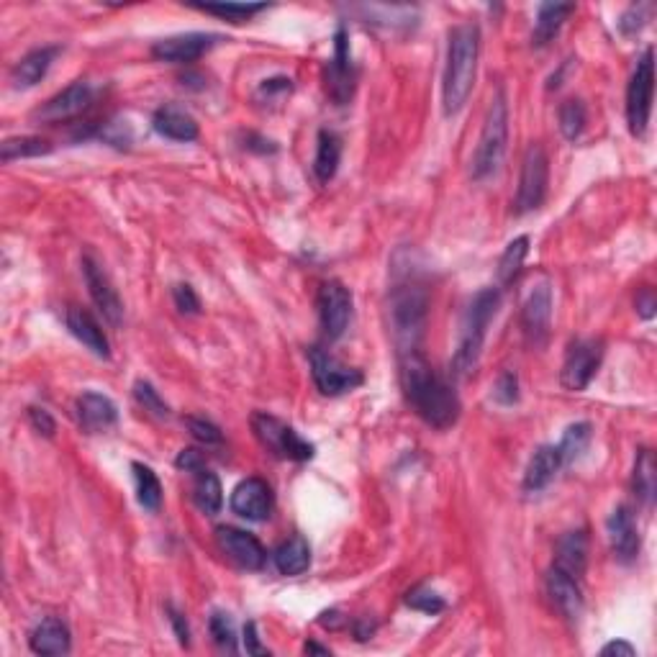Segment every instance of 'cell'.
Wrapping results in <instances>:
<instances>
[{
  "instance_id": "cell-1",
  "label": "cell",
  "mask_w": 657,
  "mask_h": 657,
  "mask_svg": "<svg viewBox=\"0 0 657 657\" xmlns=\"http://www.w3.org/2000/svg\"><path fill=\"white\" fill-rule=\"evenodd\" d=\"M401 383L416 414L434 429H450L460 419V398L421 352L401 357Z\"/></svg>"
},
{
  "instance_id": "cell-2",
  "label": "cell",
  "mask_w": 657,
  "mask_h": 657,
  "mask_svg": "<svg viewBox=\"0 0 657 657\" xmlns=\"http://www.w3.org/2000/svg\"><path fill=\"white\" fill-rule=\"evenodd\" d=\"M480 54V29L475 24H460L450 31L447 44V65L442 77V103L447 116H455L465 103L475 85Z\"/></svg>"
},
{
  "instance_id": "cell-3",
  "label": "cell",
  "mask_w": 657,
  "mask_h": 657,
  "mask_svg": "<svg viewBox=\"0 0 657 657\" xmlns=\"http://www.w3.org/2000/svg\"><path fill=\"white\" fill-rule=\"evenodd\" d=\"M498 306H501V291H498V288H483V291L470 301L460 326L455 357H452V375H455V378H470V375L475 373L480 352H483V342H486L488 326H491Z\"/></svg>"
},
{
  "instance_id": "cell-4",
  "label": "cell",
  "mask_w": 657,
  "mask_h": 657,
  "mask_svg": "<svg viewBox=\"0 0 657 657\" xmlns=\"http://www.w3.org/2000/svg\"><path fill=\"white\" fill-rule=\"evenodd\" d=\"M427 311L429 293L419 283H401L393 288L388 314H391L393 342L401 357L419 352L424 329H427Z\"/></svg>"
},
{
  "instance_id": "cell-5",
  "label": "cell",
  "mask_w": 657,
  "mask_h": 657,
  "mask_svg": "<svg viewBox=\"0 0 657 657\" xmlns=\"http://www.w3.org/2000/svg\"><path fill=\"white\" fill-rule=\"evenodd\" d=\"M506 144H509V103H506L504 90H498L493 95L491 106H488L478 149H475L473 165H470L473 180L491 178L493 172L501 167V162H504Z\"/></svg>"
},
{
  "instance_id": "cell-6",
  "label": "cell",
  "mask_w": 657,
  "mask_h": 657,
  "mask_svg": "<svg viewBox=\"0 0 657 657\" xmlns=\"http://www.w3.org/2000/svg\"><path fill=\"white\" fill-rule=\"evenodd\" d=\"M252 429H255V437L260 439L262 447L267 452H273L275 457L296 462H306L314 457V444L306 442L291 424L280 421L278 416L257 411L252 416Z\"/></svg>"
},
{
  "instance_id": "cell-7",
  "label": "cell",
  "mask_w": 657,
  "mask_h": 657,
  "mask_svg": "<svg viewBox=\"0 0 657 657\" xmlns=\"http://www.w3.org/2000/svg\"><path fill=\"white\" fill-rule=\"evenodd\" d=\"M652 93H655V52L645 49L627 88V124L634 137H642L650 124Z\"/></svg>"
},
{
  "instance_id": "cell-8",
  "label": "cell",
  "mask_w": 657,
  "mask_h": 657,
  "mask_svg": "<svg viewBox=\"0 0 657 657\" xmlns=\"http://www.w3.org/2000/svg\"><path fill=\"white\" fill-rule=\"evenodd\" d=\"M547 180H550V160L547 152L539 144H532L521 162L519 190H516V211L529 214L534 208L542 206L547 196Z\"/></svg>"
},
{
  "instance_id": "cell-9",
  "label": "cell",
  "mask_w": 657,
  "mask_h": 657,
  "mask_svg": "<svg viewBox=\"0 0 657 657\" xmlns=\"http://www.w3.org/2000/svg\"><path fill=\"white\" fill-rule=\"evenodd\" d=\"M308 360H311V375H314V383L324 396H342L347 391H355L362 385V373L357 367L344 365L337 357L329 355L321 347L308 350Z\"/></svg>"
},
{
  "instance_id": "cell-10",
  "label": "cell",
  "mask_w": 657,
  "mask_h": 657,
  "mask_svg": "<svg viewBox=\"0 0 657 657\" xmlns=\"http://www.w3.org/2000/svg\"><path fill=\"white\" fill-rule=\"evenodd\" d=\"M604 360V342L601 339H575L568 347L560 380L568 391H583L596 375Z\"/></svg>"
},
{
  "instance_id": "cell-11",
  "label": "cell",
  "mask_w": 657,
  "mask_h": 657,
  "mask_svg": "<svg viewBox=\"0 0 657 657\" xmlns=\"http://www.w3.org/2000/svg\"><path fill=\"white\" fill-rule=\"evenodd\" d=\"M316 306H319V321L326 339L337 342L352 321V293L339 280H329L319 288Z\"/></svg>"
},
{
  "instance_id": "cell-12",
  "label": "cell",
  "mask_w": 657,
  "mask_h": 657,
  "mask_svg": "<svg viewBox=\"0 0 657 657\" xmlns=\"http://www.w3.org/2000/svg\"><path fill=\"white\" fill-rule=\"evenodd\" d=\"M326 88L329 95L337 106L352 98V90H355V67H352V54H350V36L347 29L339 26L337 34H334V57L326 67Z\"/></svg>"
},
{
  "instance_id": "cell-13",
  "label": "cell",
  "mask_w": 657,
  "mask_h": 657,
  "mask_svg": "<svg viewBox=\"0 0 657 657\" xmlns=\"http://www.w3.org/2000/svg\"><path fill=\"white\" fill-rule=\"evenodd\" d=\"M521 326H524V337L529 344L542 347L550 337L552 326V288L550 283H537L529 291L524 308H521Z\"/></svg>"
},
{
  "instance_id": "cell-14",
  "label": "cell",
  "mask_w": 657,
  "mask_h": 657,
  "mask_svg": "<svg viewBox=\"0 0 657 657\" xmlns=\"http://www.w3.org/2000/svg\"><path fill=\"white\" fill-rule=\"evenodd\" d=\"M83 275L85 283H88L90 298H93V303L103 314V319L111 326H119L121 319H124V303H121L119 291L113 288L106 270L93 257H83Z\"/></svg>"
},
{
  "instance_id": "cell-15",
  "label": "cell",
  "mask_w": 657,
  "mask_h": 657,
  "mask_svg": "<svg viewBox=\"0 0 657 657\" xmlns=\"http://www.w3.org/2000/svg\"><path fill=\"white\" fill-rule=\"evenodd\" d=\"M221 36L216 34H201V31H190V34L167 36L152 47V57L160 62H196L201 60L208 49H214Z\"/></svg>"
},
{
  "instance_id": "cell-16",
  "label": "cell",
  "mask_w": 657,
  "mask_h": 657,
  "mask_svg": "<svg viewBox=\"0 0 657 657\" xmlns=\"http://www.w3.org/2000/svg\"><path fill=\"white\" fill-rule=\"evenodd\" d=\"M216 542H219L221 552H224L229 560H234L239 568L260 570L262 565H265L267 552L255 534H249L237 527H219L216 529Z\"/></svg>"
},
{
  "instance_id": "cell-17",
  "label": "cell",
  "mask_w": 657,
  "mask_h": 657,
  "mask_svg": "<svg viewBox=\"0 0 657 657\" xmlns=\"http://www.w3.org/2000/svg\"><path fill=\"white\" fill-rule=\"evenodd\" d=\"M90 103H93V88L88 83H72L70 88L49 98L36 111V119L44 121V124H65V121L77 119L80 113L88 111Z\"/></svg>"
},
{
  "instance_id": "cell-18",
  "label": "cell",
  "mask_w": 657,
  "mask_h": 657,
  "mask_svg": "<svg viewBox=\"0 0 657 657\" xmlns=\"http://www.w3.org/2000/svg\"><path fill=\"white\" fill-rule=\"evenodd\" d=\"M231 511L247 521H265L273 511V491L262 478L242 480L231 493Z\"/></svg>"
},
{
  "instance_id": "cell-19",
  "label": "cell",
  "mask_w": 657,
  "mask_h": 657,
  "mask_svg": "<svg viewBox=\"0 0 657 657\" xmlns=\"http://www.w3.org/2000/svg\"><path fill=\"white\" fill-rule=\"evenodd\" d=\"M606 532H609L611 550L622 563H629V560L640 555V532H637L634 516L627 506H616L611 511L609 521H606Z\"/></svg>"
},
{
  "instance_id": "cell-20",
  "label": "cell",
  "mask_w": 657,
  "mask_h": 657,
  "mask_svg": "<svg viewBox=\"0 0 657 657\" xmlns=\"http://www.w3.org/2000/svg\"><path fill=\"white\" fill-rule=\"evenodd\" d=\"M547 593H550V601L555 604V609L570 619V622H578L583 614V593L578 586V578L563 573V570L552 568L547 573Z\"/></svg>"
},
{
  "instance_id": "cell-21",
  "label": "cell",
  "mask_w": 657,
  "mask_h": 657,
  "mask_svg": "<svg viewBox=\"0 0 657 657\" xmlns=\"http://www.w3.org/2000/svg\"><path fill=\"white\" fill-rule=\"evenodd\" d=\"M77 419H80V427L90 434L106 432L116 424L119 419V411H116V403L111 401L103 393L88 391L77 398Z\"/></svg>"
},
{
  "instance_id": "cell-22",
  "label": "cell",
  "mask_w": 657,
  "mask_h": 657,
  "mask_svg": "<svg viewBox=\"0 0 657 657\" xmlns=\"http://www.w3.org/2000/svg\"><path fill=\"white\" fill-rule=\"evenodd\" d=\"M67 329H70L72 337L80 339L95 357H103V360L111 357V344H108L106 332H103L101 324H98V321L93 319V314H88L85 308H67Z\"/></svg>"
},
{
  "instance_id": "cell-23",
  "label": "cell",
  "mask_w": 657,
  "mask_h": 657,
  "mask_svg": "<svg viewBox=\"0 0 657 657\" xmlns=\"http://www.w3.org/2000/svg\"><path fill=\"white\" fill-rule=\"evenodd\" d=\"M29 647L36 652V655H44V657L67 655L72 647L70 629H67V624L62 622V619H57V616L42 619V622L31 629Z\"/></svg>"
},
{
  "instance_id": "cell-24",
  "label": "cell",
  "mask_w": 657,
  "mask_h": 657,
  "mask_svg": "<svg viewBox=\"0 0 657 657\" xmlns=\"http://www.w3.org/2000/svg\"><path fill=\"white\" fill-rule=\"evenodd\" d=\"M588 565V534L583 529L563 534L557 539L555 547V565L552 568L563 570V573L573 575L581 581Z\"/></svg>"
},
{
  "instance_id": "cell-25",
  "label": "cell",
  "mask_w": 657,
  "mask_h": 657,
  "mask_svg": "<svg viewBox=\"0 0 657 657\" xmlns=\"http://www.w3.org/2000/svg\"><path fill=\"white\" fill-rule=\"evenodd\" d=\"M60 52L62 47H42L29 52L26 57H21L11 72L13 88L26 90V88H34L36 83H42L44 77H47L49 67L54 65V60H57V54Z\"/></svg>"
},
{
  "instance_id": "cell-26",
  "label": "cell",
  "mask_w": 657,
  "mask_h": 657,
  "mask_svg": "<svg viewBox=\"0 0 657 657\" xmlns=\"http://www.w3.org/2000/svg\"><path fill=\"white\" fill-rule=\"evenodd\" d=\"M152 126L160 137L172 139V142H193V139H198L196 119L190 113H185L183 108H160V111L154 113Z\"/></svg>"
},
{
  "instance_id": "cell-27",
  "label": "cell",
  "mask_w": 657,
  "mask_h": 657,
  "mask_svg": "<svg viewBox=\"0 0 657 657\" xmlns=\"http://www.w3.org/2000/svg\"><path fill=\"white\" fill-rule=\"evenodd\" d=\"M560 468H563V460L557 455V447H552V444H542L527 465V473H524V491L537 493L542 491V488H547Z\"/></svg>"
},
{
  "instance_id": "cell-28",
  "label": "cell",
  "mask_w": 657,
  "mask_h": 657,
  "mask_svg": "<svg viewBox=\"0 0 657 657\" xmlns=\"http://www.w3.org/2000/svg\"><path fill=\"white\" fill-rule=\"evenodd\" d=\"M575 11L573 3H542L537 11V24H534L532 44L534 47H545L560 34L563 24L568 21L570 13Z\"/></svg>"
},
{
  "instance_id": "cell-29",
  "label": "cell",
  "mask_w": 657,
  "mask_h": 657,
  "mask_svg": "<svg viewBox=\"0 0 657 657\" xmlns=\"http://www.w3.org/2000/svg\"><path fill=\"white\" fill-rule=\"evenodd\" d=\"M273 560L280 575L296 578V575L306 573L308 565H311V547H308V542L303 537H291L275 550Z\"/></svg>"
},
{
  "instance_id": "cell-30",
  "label": "cell",
  "mask_w": 657,
  "mask_h": 657,
  "mask_svg": "<svg viewBox=\"0 0 657 657\" xmlns=\"http://www.w3.org/2000/svg\"><path fill=\"white\" fill-rule=\"evenodd\" d=\"M339 162H342V139L334 131L324 129L319 134V144H316V160H314V172L321 183H329V180L337 175Z\"/></svg>"
},
{
  "instance_id": "cell-31",
  "label": "cell",
  "mask_w": 657,
  "mask_h": 657,
  "mask_svg": "<svg viewBox=\"0 0 657 657\" xmlns=\"http://www.w3.org/2000/svg\"><path fill=\"white\" fill-rule=\"evenodd\" d=\"M193 475H196V480H193V501H196V506L208 516L219 514L221 506H224V488H221L219 478L208 468H201Z\"/></svg>"
},
{
  "instance_id": "cell-32",
  "label": "cell",
  "mask_w": 657,
  "mask_h": 657,
  "mask_svg": "<svg viewBox=\"0 0 657 657\" xmlns=\"http://www.w3.org/2000/svg\"><path fill=\"white\" fill-rule=\"evenodd\" d=\"M632 486L642 504L650 506L652 498H655V488H657V465H655V455H652L650 450H640V455H637V462H634Z\"/></svg>"
},
{
  "instance_id": "cell-33",
  "label": "cell",
  "mask_w": 657,
  "mask_h": 657,
  "mask_svg": "<svg viewBox=\"0 0 657 657\" xmlns=\"http://www.w3.org/2000/svg\"><path fill=\"white\" fill-rule=\"evenodd\" d=\"M591 437H593V429H591V424H588V421H578V424H570V427L565 429L560 444H557V455H560L563 465H570V462L578 460V457H581L583 452L588 450Z\"/></svg>"
},
{
  "instance_id": "cell-34",
  "label": "cell",
  "mask_w": 657,
  "mask_h": 657,
  "mask_svg": "<svg viewBox=\"0 0 657 657\" xmlns=\"http://www.w3.org/2000/svg\"><path fill=\"white\" fill-rule=\"evenodd\" d=\"M131 470H134V480H137L139 504H142L147 511L160 509L162 483H160V478H157V473H154L152 468H147V465H142V462H134Z\"/></svg>"
},
{
  "instance_id": "cell-35",
  "label": "cell",
  "mask_w": 657,
  "mask_h": 657,
  "mask_svg": "<svg viewBox=\"0 0 657 657\" xmlns=\"http://www.w3.org/2000/svg\"><path fill=\"white\" fill-rule=\"evenodd\" d=\"M49 152H52V144L42 137L6 139L3 147H0V157H3V162L26 160V157H42V154H49Z\"/></svg>"
},
{
  "instance_id": "cell-36",
  "label": "cell",
  "mask_w": 657,
  "mask_h": 657,
  "mask_svg": "<svg viewBox=\"0 0 657 657\" xmlns=\"http://www.w3.org/2000/svg\"><path fill=\"white\" fill-rule=\"evenodd\" d=\"M527 255H529V237H516L514 242H509V247L504 249V255L498 260V280L504 285L511 283V280L519 275Z\"/></svg>"
},
{
  "instance_id": "cell-37",
  "label": "cell",
  "mask_w": 657,
  "mask_h": 657,
  "mask_svg": "<svg viewBox=\"0 0 657 657\" xmlns=\"http://www.w3.org/2000/svg\"><path fill=\"white\" fill-rule=\"evenodd\" d=\"M557 119H560V131H563V137L568 142H575V139L581 137L583 129H586V106L581 101H565L560 106V113H557Z\"/></svg>"
},
{
  "instance_id": "cell-38",
  "label": "cell",
  "mask_w": 657,
  "mask_h": 657,
  "mask_svg": "<svg viewBox=\"0 0 657 657\" xmlns=\"http://www.w3.org/2000/svg\"><path fill=\"white\" fill-rule=\"evenodd\" d=\"M201 11L211 13V16H219L231 21V24H244L252 16L265 11V3H224V6H216V3H208V6H198Z\"/></svg>"
},
{
  "instance_id": "cell-39",
  "label": "cell",
  "mask_w": 657,
  "mask_h": 657,
  "mask_svg": "<svg viewBox=\"0 0 657 657\" xmlns=\"http://www.w3.org/2000/svg\"><path fill=\"white\" fill-rule=\"evenodd\" d=\"M208 627H211V637H214V642L221 647V650L237 652V632H234V622L229 619V614H224V611H214Z\"/></svg>"
},
{
  "instance_id": "cell-40",
  "label": "cell",
  "mask_w": 657,
  "mask_h": 657,
  "mask_svg": "<svg viewBox=\"0 0 657 657\" xmlns=\"http://www.w3.org/2000/svg\"><path fill=\"white\" fill-rule=\"evenodd\" d=\"M134 398L139 401V406H142L144 411H149V414L154 416H167L170 414V409H167V403L162 401V396L152 388V383H147V380H137L134 383Z\"/></svg>"
},
{
  "instance_id": "cell-41",
  "label": "cell",
  "mask_w": 657,
  "mask_h": 657,
  "mask_svg": "<svg viewBox=\"0 0 657 657\" xmlns=\"http://www.w3.org/2000/svg\"><path fill=\"white\" fill-rule=\"evenodd\" d=\"M406 604L411 606V609L421 611V614H439V611H444V598L439 596V593H434L432 588H414V591L406 596Z\"/></svg>"
},
{
  "instance_id": "cell-42",
  "label": "cell",
  "mask_w": 657,
  "mask_h": 657,
  "mask_svg": "<svg viewBox=\"0 0 657 657\" xmlns=\"http://www.w3.org/2000/svg\"><path fill=\"white\" fill-rule=\"evenodd\" d=\"M650 13H652L650 3L629 6L627 11L622 13V18H619V31H622L624 36H634L637 31H642V26H645L647 21H650Z\"/></svg>"
},
{
  "instance_id": "cell-43",
  "label": "cell",
  "mask_w": 657,
  "mask_h": 657,
  "mask_svg": "<svg viewBox=\"0 0 657 657\" xmlns=\"http://www.w3.org/2000/svg\"><path fill=\"white\" fill-rule=\"evenodd\" d=\"M185 424H188L190 434H193L198 442H203V444H221V442H224V434H221V429L216 427L214 421L201 419V416H188V419H185Z\"/></svg>"
},
{
  "instance_id": "cell-44",
  "label": "cell",
  "mask_w": 657,
  "mask_h": 657,
  "mask_svg": "<svg viewBox=\"0 0 657 657\" xmlns=\"http://www.w3.org/2000/svg\"><path fill=\"white\" fill-rule=\"evenodd\" d=\"M493 398H496V403H501V406H514V403L519 401V378H516V373L506 370V373L496 380V385H493Z\"/></svg>"
},
{
  "instance_id": "cell-45",
  "label": "cell",
  "mask_w": 657,
  "mask_h": 657,
  "mask_svg": "<svg viewBox=\"0 0 657 657\" xmlns=\"http://www.w3.org/2000/svg\"><path fill=\"white\" fill-rule=\"evenodd\" d=\"M172 298H175V306L180 308V314H198L201 311V301H198L196 291L188 283L175 285L172 288Z\"/></svg>"
},
{
  "instance_id": "cell-46",
  "label": "cell",
  "mask_w": 657,
  "mask_h": 657,
  "mask_svg": "<svg viewBox=\"0 0 657 657\" xmlns=\"http://www.w3.org/2000/svg\"><path fill=\"white\" fill-rule=\"evenodd\" d=\"M29 421H31V427H34L39 434H44V437H54V429H57V424H54V419L49 416L47 409L31 406Z\"/></svg>"
},
{
  "instance_id": "cell-47",
  "label": "cell",
  "mask_w": 657,
  "mask_h": 657,
  "mask_svg": "<svg viewBox=\"0 0 657 657\" xmlns=\"http://www.w3.org/2000/svg\"><path fill=\"white\" fill-rule=\"evenodd\" d=\"M293 83L288 77H273V80H265L260 85V95H267V101H273L278 95H291Z\"/></svg>"
},
{
  "instance_id": "cell-48",
  "label": "cell",
  "mask_w": 657,
  "mask_h": 657,
  "mask_svg": "<svg viewBox=\"0 0 657 657\" xmlns=\"http://www.w3.org/2000/svg\"><path fill=\"white\" fill-rule=\"evenodd\" d=\"M175 465H178L180 470H185V473H198L201 468H206V462H203L201 452L198 450H183L178 455V460H175Z\"/></svg>"
},
{
  "instance_id": "cell-49",
  "label": "cell",
  "mask_w": 657,
  "mask_h": 657,
  "mask_svg": "<svg viewBox=\"0 0 657 657\" xmlns=\"http://www.w3.org/2000/svg\"><path fill=\"white\" fill-rule=\"evenodd\" d=\"M167 614H170V622L172 627H175V634H178V642L185 647L190 642V629L188 622H185V616L180 614L178 609H172V606H167Z\"/></svg>"
},
{
  "instance_id": "cell-50",
  "label": "cell",
  "mask_w": 657,
  "mask_h": 657,
  "mask_svg": "<svg viewBox=\"0 0 657 657\" xmlns=\"http://www.w3.org/2000/svg\"><path fill=\"white\" fill-rule=\"evenodd\" d=\"M244 650H247V655H267L265 647L260 645V637H257V627L252 622L244 627Z\"/></svg>"
},
{
  "instance_id": "cell-51",
  "label": "cell",
  "mask_w": 657,
  "mask_h": 657,
  "mask_svg": "<svg viewBox=\"0 0 657 657\" xmlns=\"http://www.w3.org/2000/svg\"><path fill=\"white\" fill-rule=\"evenodd\" d=\"M655 293H652V288H642V293L637 296V311H640L642 319H652L655 316Z\"/></svg>"
},
{
  "instance_id": "cell-52",
  "label": "cell",
  "mask_w": 657,
  "mask_h": 657,
  "mask_svg": "<svg viewBox=\"0 0 657 657\" xmlns=\"http://www.w3.org/2000/svg\"><path fill=\"white\" fill-rule=\"evenodd\" d=\"M601 655L604 657H611V655H616V657H634L637 655V650H634L632 645H629V642H609V645L604 647V650H601Z\"/></svg>"
},
{
  "instance_id": "cell-53",
  "label": "cell",
  "mask_w": 657,
  "mask_h": 657,
  "mask_svg": "<svg viewBox=\"0 0 657 657\" xmlns=\"http://www.w3.org/2000/svg\"><path fill=\"white\" fill-rule=\"evenodd\" d=\"M306 652H316V655H329V650L321 645H316V642H306V647H303Z\"/></svg>"
}]
</instances>
